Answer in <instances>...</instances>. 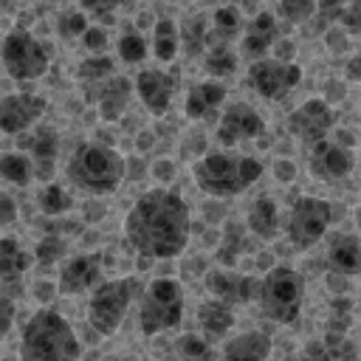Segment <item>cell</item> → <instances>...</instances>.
<instances>
[{"label":"cell","mask_w":361,"mask_h":361,"mask_svg":"<svg viewBox=\"0 0 361 361\" xmlns=\"http://www.w3.org/2000/svg\"><path fill=\"white\" fill-rule=\"evenodd\" d=\"M192 234L189 206L169 189L144 192L124 217V237L135 254L149 259H172L183 254Z\"/></svg>","instance_id":"obj_1"},{"label":"cell","mask_w":361,"mask_h":361,"mask_svg":"<svg viewBox=\"0 0 361 361\" xmlns=\"http://www.w3.org/2000/svg\"><path fill=\"white\" fill-rule=\"evenodd\" d=\"M262 172L265 166L259 158L240 152H209L192 166L197 189L212 197L243 195L248 186H254L262 178Z\"/></svg>","instance_id":"obj_2"},{"label":"cell","mask_w":361,"mask_h":361,"mask_svg":"<svg viewBox=\"0 0 361 361\" xmlns=\"http://www.w3.org/2000/svg\"><path fill=\"white\" fill-rule=\"evenodd\" d=\"M20 353L23 358L31 361H62V358H79L82 347L65 316H59L51 307H39L23 327Z\"/></svg>","instance_id":"obj_3"},{"label":"cell","mask_w":361,"mask_h":361,"mask_svg":"<svg viewBox=\"0 0 361 361\" xmlns=\"http://www.w3.org/2000/svg\"><path fill=\"white\" fill-rule=\"evenodd\" d=\"M127 164L107 144H79L68 161V180L87 195H110L124 180Z\"/></svg>","instance_id":"obj_4"},{"label":"cell","mask_w":361,"mask_h":361,"mask_svg":"<svg viewBox=\"0 0 361 361\" xmlns=\"http://www.w3.org/2000/svg\"><path fill=\"white\" fill-rule=\"evenodd\" d=\"M305 302V279L290 265H274L262 276L259 290V307L262 316L274 324H290L296 322Z\"/></svg>","instance_id":"obj_5"},{"label":"cell","mask_w":361,"mask_h":361,"mask_svg":"<svg viewBox=\"0 0 361 361\" xmlns=\"http://www.w3.org/2000/svg\"><path fill=\"white\" fill-rule=\"evenodd\" d=\"M183 319V288L172 276H158L147 288H141L138 302V324L144 336H158L164 330L178 327Z\"/></svg>","instance_id":"obj_6"},{"label":"cell","mask_w":361,"mask_h":361,"mask_svg":"<svg viewBox=\"0 0 361 361\" xmlns=\"http://www.w3.org/2000/svg\"><path fill=\"white\" fill-rule=\"evenodd\" d=\"M141 282L135 276H121V279H110L102 282L93 293H90V305H87V322L99 336H110L121 327L130 305L135 302V296H141Z\"/></svg>","instance_id":"obj_7"},{"label":"cell","mask_w":361,"mask_h":361,"mask_svg":"<svg viewBox=\"0 0 361 361\" xmlns=\"http://www.w3.org/2000/svg\"><path fill=\"white\" fill-rule=\"evenodd\" d=\"M0 59H3V68L8 71V76L17 79V82H34L51 65V56H48L45 45L25 28H11L3 37Z\"/></svg>","instance_id":"obj_8"},{"label":"cell","mask_w":361,"mask_h":361,"mask_svg":"<svg viewBox=\"0 0 361 361\" xmlns=\"http://www.w3.org/2000/svg\"><path fill=\"white\" fill-rule=\"evenodd\" d=\"M333 220V209L324 197H299L293 206H290V214H288V226H285V234L288 240L296 245V248H310L316 245L327 226Z\"/></svg>","instance_id":"obj_9"},{"label":"cell","mask_w":361,"mask_h":361,"mask_svg":"<svg viewBox=\"0 0 361 361\" xmlns=\"http://www.w3.org/2000/svg\"><path fill=\"white\" fill-rule=\"evenodd\" d=\"M248 82L262 99L279 102L302 82V68L296 62H282L276 56H271V59L259 56L248 68Z\"/></svg>","instance_id":"obj_10"},{"label":"cell","mask_w":361,"mask_h":361,"mask_svg":"<svg viewBox=\"0 0 361 361\" xmlns=\"http://www.w3.org/2000/svg\"><path fill=\"white\" fill-rule=\"evenodd\" d=\"M355 166V158H353V149L338 144V141H327V138H319L313 141L310 152H307V169L316 180H338V178H347Z\"/></svg>","instance_id":"obj_11"},{"label":"cell","mask_w":361,"mask_h":361,"mask_svg":"<svg viewBox=\"0 0 361 361\" xmlns=\"http://www.w3.org/2000/svg\"><path fill=\"white\" fill-rule=\"evenodd\" d=\"M333 124H336V116H333V110H330V104L324 99H307L285 121L288 133L296 135L299 141H307V144L324 138L333 130Z\"/></svg>","instance_id":"obj_12"},{"label":"cell","mask_w":361,"mask_h":361,"mask_svg":"<svg viewBox=\"0 0 361 361\" xmlns=\"http://www.w3.org/2000/svg\"><path fill=\"white\" fill-rule=\"evenodd\" d=\"M206 288L214 299L226 305H248L259 299L262 279L248 276V274H234L231 268H220V271L206 274Z\"/></svg>","instance_id":"obj_13"},{"label":"cell","mask_w":361,"mask_h":361,"mask_svg":"<svg viewBox=\"0 0 361 361\" xmlns=\"http://www.w3.org/2000/svg\"><path fill=\"white\" fill-rule=\"evenodd\" d=\"M45 113V99L37 93H8L0 99V133L20 135L39 121Z\"/></svg>","instance_id":"obj_14"},{"label":"cell","mask_w":361,"mask_h":361,"mask_svg":"<svg viewBox=\"0 0 361 361\" xmlns=\"http://www.w3.org/2000/svg\"><path fill=\"white\" fill-rule=\"evenodd\" d=\"M262 133H265L262 116L245 102H237V104L226 107V113L220 116V124H217V141L223 147H234L240 141H251V138H257Z\"/></svg>","instance_id":"obj_15"},{"label":"cell","mask_w":361,"mask_h":361,"mask_svg":"<svg viewBox=\"0 0 361 361\" xmlns=\"http://www.w3.org/2000/svg\"><path fill=\"white\" fill-rule=\"evenodd\" d=\"M133 99V82L127 76H110L102 85H85V102L99 107L102 121H116L130 107Z\"/></svg>","instance_id":"obj_16"},{"label":"cell","mask_w":361,"mask_h":361,"mask_svg":"<svg viewBox=\"0 0 361 361\" xmlns=\"http://www.w3.org/2000/svg\"><path fill=\"white\" fill-rule=\"evenodd\" d=\"M135 93L141 99V104L152 113V116H164L169 110V102L175 96V79L166 71L158 68H147L135 76Z\"/></svg>","instance_id":"obj_17"},{"label":"cell","mask_w":361,"mask_h":361,"mask_svg":"<svg viewBox=\"0 0 361 361\" xmlns=\"http://www.w3.org/2000/svg\"><path fill=\"white\" fill-rule=\"evenodd\" d=\"M102 259H104V257H102L99 251L73 257V259L59 271V282H56L59 293L73 296V293H85L87 288H93V285L99 282V276H102Z\"/></svg>","instance_id":"obj_18"},{"label":"cell","mask_w":361,"mask_h":361,"mask_svg":"<svg viewBox=\"0 0 361 361\" xmlns=\"http://www.w3.org/2000/svg\"><path fill=\"white\" fill-rule=\"evenodd\" d=\"M20 149L28 152L31 164H34V175L39 180H51L54 175V164H56V155H59V138L51 127H42L37 130L34 135H23L20 133Z\"/></svg>","instance_id":"obj_19"},{"label":"cell","mask_w":361,"mask_h":361,"mask_svg":"<svg viewBox=\"0 0 361 361\" xmlns=\"http://www.w3.org/2000/svg\"><path fill=\"white\" fill-rule=\"evenodd\" d=\"M226 102V87L220 82H197L189 87L186 102H183V113L192 121H203L212 118Z\"/></svg>","instance_id":"obj_20"},{"label":"cell","mask_w":361,"mask_h":361,"mask_svg":"<svg viewBox=\"0 0 361 361\" xmlns=\"http://www.w3.org/2000/svg\"><path fill=\"white\" fill-rule=\"evenodd\" d=\"M279 39V25L274 20L271 11H259L254 14V20L248 23V31L243 37V45H240V54L245 59H259L274 42Z\"/></svg>","instance_id":"obj_21"},{"label":"cell","mask_w":361,"mask_h":361,"mask_svg":"<svg viewBox=\"0 0 361 361\" xmlns=\"http://www.w3.org/2000/svg\"><path fill=\"white\" fill-rule=\"evenodd\" d=\"M327 265L330 271L355 276L361 274V240L355 234H336L327 243Z\"/></svg>","instance_id":"obj_22"},{"label":"cell","mask_w":361,"mask_h":361,"mask_svg":"<svg viewBox=\"0 0 361 361\" xmlns=\"http://www.w3.org/2000/svg\"><path fill=\"white\" fill-rule=\"evenodd\" d=\"M197 324L203 330V336L212 341V338H220L226 336L231 327H234V316H231V305L220 302V299H209L197 307Z\"/></svg>","instance_id":"obj_23"},{"label":"cell","mask_w":361,"mask_h":361,"mask_svg":"<svg viewBox=\"0 0 361 361\" xmlns=\"http://www.w3.org/2000/svg\"><path fill=\"white\" fill-rule=\"evenodd\" d=\"M28 268H31V254L14 237H0V285L20 282Z\"/></svg>","instance_id":"obj_24"},{"label":"cell","mask_w":361,"mask_h":361,"mask_svg":"<svg viewBox=\"0 0 361 361\" xmlns=\"http://www.w3.org/2000/svg\"><path fill=\"white\" fill-rule=\"evenodd\" d=\"M248 231L259 240H274L279 231V212L268 195H259L248 209Z\"/></svg>","instance_id":"obj_25"},{"label":"cell","mask_w":361,"mask_h":361,"mask_svg":"<svg viewBox=\"0 0 361 361\" xmlns=\"http://www.w3.org/2000/svg\"><path fill=\"white\" fill-rule=\"evenodd\" d=\"M268 353H271V338L257 330L240 333L223 344L226 358H268Z\"/></svg>","instance_id":"obj_26"},{"label":"cell","mask_w":361,"mask_h":361,"mask_svg":"<svg viewBox=\"0 0 361 361\" xmlns=\"http://www.w3.org/2000/svg\"><path fill=\"white\" fill-rule=\"evenodd\" d=\"M243 25V14L237 6H220L214 8L212 14V28L206 34V45H214V42H228L231 37H237Z\"/></svg>","instance_id":"obj_27"},{"label":"cell","mask_w":361,"mask_h":361,"mask_svg":"<svg viewBox=\"0 0 361 361\" xmlns=\"http://www.w3.org/2000/svg\"><path fill=\"white\" fill-rule=\"evenodd\" d=\"M248 251V237H245V226L240 223H226L220 245H217V262L226 268H234L240 254Z\"/></svg>","instance_id":"obj_28"},{"label":"cell","mask_w":361,"mask_h":361,"mask_svg":"<svg viewBox=\"0 0 361 361\" xmlns=\"http://www.w3.org/2000/svg\"><path fill=\"white\" fill-rule=\"evenodd\" d=\"M178 48H180V34H178V25L164 17V20H155V28H152V54L161 59V62H172L178 56Z\"/></svg>","instance_id":"obj_29"},{"label":"cell","mask_w":361,"mask_h":361,"mask_svg":"<svg viewBox=\"0 0 361 361\" xmlns=\"http://www.w3.org/2000/svg\"><path fill=\"white\" fill-rule=\"evenodd\" d=\"M0 175L14 186H28L34 178V164L28 152H0Z\"/></svg>","instance_id":"obj_30"},{"label":"cell","mask_w":361,"mask_h":361,"mask_svg":"<svg viewBox=\"0 0 361 361\" xmlns=\"http://www.w3.org/2000/svg\"><path fill=\"white\" fill-rule=\"evenodd\" d=\"M203 65H206V71L212 76H231L237 71V54L226 42H214V45L206 48Z\"/></svg>","instance_id":"obj_31"},{"label":"cell","mask_w":361,"mask_h":361,"mask_svg":"<svg viewBox=\"0 0 361 361\" xmlns=\"http://www.w3.org/2000/svg\"><path fill=\"white\" fill-rule=\"evenodd\" d=\"M71 203H73V200H71L68 189L59 186V183H45V186L39 189V195H37V206H39V212L48 214V217L65 214V212L71 209Z\"/></svg>","instance_id":"obj_32"},{"label":"cell","mask_w":361,"mask_h":361,"mask_svg":"<svg viewBox=\"0 0 361 361\" xmlns=\"http://www.w3.org/2000/svg\"><path fill=\"white\" fill-rule=\"evenodd\" d=\"M178 34H180V42H183V48H186L189 56L203 54V48H206V34H209L206 17H203V14H192V17L180 25Z\"/></svg>","instance_id":"obj_33"},{"label":"cell","mask_w":361,"mask_h":361,"mask_svg":"<svg viewBox=\"0 0 361 361\" xmlns=\"http://www.w3.org/2000/svg\"><path fill=\"white\" fill-rule=\"evenodd\" d=\"M113 76V59L110 56H90L85 62H79L76 68V79L82 85H102Z\"/></svg>","instance_id":"obj_34"},{"label":"cell","mask_w":361,"mask_h":361,"mask_svg":"<svg viewBox=\"0 0 361 361\" xmlns=\"http://www.w3.org/2000/svg\"><path fill=\"white\" fill-rule=\"evenodd\" d=\"M65 251H68L65 237H59V234H45V237L37 243V248H34V259H37L39 265H54V262H59V259L65 257Z\"/></svg>","instance_id":"obj_35"},{"label":"cell","mask_w":361,"mask_h":361,"mask_svg":"<svg viewBox=\"0 0 361 361\" xmlns=\"http://www.w3.org/2000/svg\"><path fill=\"white\" fill-rule=\"evenodd\" d=\"M322 350H324V358H338V361L358 355V347L347 338V333H336V330H327V333H324Z\"/></svg>","instance_id":"obj_36"},{"label":"cell","mask_w":361,"mask_h":361,"mask_svg":"<svg viewBox=\"0 0 361 361\" xmlns=\"http://www.w3.org/2000/svg\"><path fill=\"white\" fill-rule=\"evenodd\" d=\"M353 324V302L347 299V293H336L330 302V319H327V330L336 333H347V327Z\"/></svg>","instance_id":"obj_37"},{"label":"cell","mask_w":361,"mask_h":361,"mask_svg":"<svg viewBox=\"0 0 361 361\" xmlns=\"http://www.w3.org/2000/svg\"><path fill=\"white\" fill-rule=\"evenodd\" d=\"M116 48H118V56H121V62H127V65L144 62V56H147V39H144L141 34H135V31H127V34H121Z\"/></svg>","instance_id":"obj_38"},{"label":"cell","mask_w":361,"mask_h":361,"mask_svg":"<svg viewBox=\"0 0 361 361\" xmlns=\"http://www.w3.org/2000/svg\"><path fill=\"white\" fill-rule=\"evenodd\" d=\"M175 350H178V355H183V358H212V355H214V350L209 347V338H200V336H195V333L180 336V338L175 341Z\"/></svg>","instance_id":"obj_39"},{"label":"cell","mask_w":361,"mask_h":361,"mask_svg":"<svg viewBox=\"0 0 361 361\" xmlns=\"http://www.w3.org/2000/svg\"><path fill=\"white\" fill-rule=\"evenodd\" d=\"M341 8H344V0H316V34H324L330 25L338 23L341 17Z\"/></svg>","instance_id":"obj_40"},{"label":"cell","mask_w":361,"mask_h":361,"mask_svg":"<svg viewBox=\"0 0 361 361\" xmlns=\"http://www.w3.org/2000/svg\"><path fill=\"white\" fill-rule=\"evenodd\" d=\"M276 6L288 23H307L316 11V0H279Z\"/></svg>","instance_id":"obj_41"},{"label":"cell","mask_w":361,"mask_h":361,"mask_svg":"<svg viewBox=\"0 0 361 361\" xmlns=\"http://www.w3.org/2000/svg\"><path fill=\"white\" fill-rule=\"evenodd\" d=\"M87 14L85 11H68L59 17V37L65 39H73V37H82V31L87 28Z\"/></svg>","instance_id":"obj_42"},{"label":"cell","mask_w":361,"mask_h":361,"mask_svg":"<svg viewBox=\"0 0 361 361\" xmlns=\"http://www.w3.org/2000/svg\"><path fill=\"white\" fill-rule=\"evenodd\" d=\"M338 23H341V28H344L347 34H355V37H361V0H353V3H347V6L341 8V17H338Z\"/></svg>","instance_id":"obj_43"},{"label":"cell","mask_w":361,"mask_h":361,"mask_svg":"<svg viewBox=\"0 0 361 361\" xmlns=\"http://www.w3.org/2000/svg\"><path fill=\"white\" fill-rule=\"evenodd\" d=\"M79 6H82V11L85 14H90V17H99V20H107L124 0H76Z\"/></svg>","instance_id":"obj_44"},{"label":"cell","mask_w":361,"mask_h":361,"mask_svg":"<svg viewBox=\"0 0 361 361\" xmlns=\"http://www.w3.org/2000/svg\"><path fill=\"white\" fill-rule=\"evenodd\" d=\"M82 45H85L90 54L104 51V45H107V31L99 28V25H87V28L82 31Z\"/></svg>","instance_id":"obj_45"},{"label":"cell","mask_w":361,"mask_h":361,"mask_svg":"<svg viewBox=\"0 0 361 361\" xmlns=\"http://www.w3.org/2000/svg\"><path fill=\"white\" fill-rule=\"evenodd\" d=\"M347 31L344 28H338V25H330L327 31H324V39H327V51L330 54H344L347 51Z\"/></svg>","instance_id":"obj_46"},{"label":"cell","mask_w":361,"mask_h":361,"mask_svg":"<svg viewBox=\"0 0 361 361\" xmlns=\"http://www.w3.org/2000/svg\"><path fill=\"white\" fill-rule=\"evenodd\" d=\"M11 322H14V302H11V296L0 293V341L11 330Z\"/></svg>","instance_id":"obj_47"},{"label":"cell","mask_w":361,"mask_h":361,"mask_svg":"<svg viewBox=\"0 0 361 361\" xmlns=\"http://www.w3.org/2000/svg\"><path fill=\"white\" fill-rule=\"evenodd\" d=\"M271 172H274V178H276L279 183H290V180L296 178V164L288 161V158H276V161L271 164Z\"/></svg>","instance_id":"obj_48"},{"label":"cell","mask_w":361,"mask_h":361,"mask_svg":"<svg viewBox=\"0 0 361 361\" xmlns=\"http://www.w3.org/2000/svg\"><path fill=\"white\" fill-rule=\"evenodd\" d=\"M17 220V203L8 192L0 189V226H11Z\"/></svg>","instance_id":"obj_49"},{"label":"cell","mask_w":361,"mask_h":361,"mask_svg":"<svg viewBox=\"0 0 361 361\" xmlns=\"http://www.w3.org/2000/svg\"><path fill=\"white\" fill-rule=\"evenodd\" d=\"M149 172H152V178H155L158 183H169V180L175 178V164L166 161V158H158V161L149 166Z\"/></svg>","instance_id":"obj_50"},{"label":"cell","mask_w":361,"mask_h":361,"mask_svg":"<svg viewBox=\"0 0 361 361\" xmlns=\"http://www.w3.org/2000/svg\"><path fill=\"white\" fill-rule=\"evenodd\" d=\"M324 282L333 293H347L350 290V282H347V274H338V271H327L324 274Z\"/></svg>","instance_id":"obj_51"},{"label":"cell","mask_w":361,"mask_h":361,"mask_svg":"<svg viewBox=\"0 0 361 361\" xmlns=\"http://www.w3.org/2000/svg\"><path fill=\"white\" fill-rule=\"evenodd\" d=\"M271 48H274V56H276V59H282V62H293L296 45H293L290 39H276Z\"/></svg>","instance_id":"obj_52"},{"label":"cell","mask_w":361,"mask_h":361,"mask_svg":"<svg viewBox=\"0 0 361 361\" xmlns=\"http://www.w3.org/2000/svg\"><path fill=\"white\" fill-rule=\"evenodd\" d=\"M59 293V288H54L51 282H37V288H34V296L42 302V305H48V302H54V296Z\"/></svg>","instance_id":"obj_53"},{"label":"cell","mask_w":361,"mask_h":361,"mask_svg":"<svg viewBox=\"0 0 361 361\" xmlns=\"http://www.w3.org/2000/svg\"><path fill=\"white\" fill-rule=\"evenodd\" d=\"M347 79L353 82H361V48L353 54V59L347 62Z\"/></svg>","instance_id":"obj_54"},{"label":"cell","mask_w":361,"mask_h":361,"mask_svg":"<svg viewBox=\"0 0 361 361\" xmlns=\"http://www.w3.org/2000/svg\"><path fill=\"white\" fill-rule=\"evenodd\" d=\"M327 99H344V85L341 82H327Z\"/></svg>","instance_id":"obj_55"},{"label":"cell","mask_w":361,"mask_h":361,"mask_svg":"<svg viewBox=\"0 0 361 361\" xmlns=\"http://www.w3.org/2000/svg\"><path fill=\"white\" fill-rule=\"evenodd\" d=\"M135 144H138V149H149V144H152V133H147V130L138 133V141H135Z\"/></svg>","instance_id":"obj_56"},{"label":"cell","mask_w":361,"mask_h":361,"mask_svg":"<svg viewBox=\"0 0 361 361\" xmlns=\"http://www.w3.org/2000/svg\"><path fill=\"white\" fill-rule=\"evenodd\" d=\"M336 141H338V144H344V147H350V144H353V138H350V133H347V130H338Z\"/></svg>","instance_id":"obj_57"},{"label":"cell","mask_w":361,"mask_h":361,"mask_svg":"<svg viewBox=\"0 0 361 361\" xmlns=\"http://www.w3.org/2000/svg\"><path fill=\"white\" fill-rule=\"evenodd\" d=\"M138 25L147 28V25H149V14H141V17H138Z\"/></svg>","instance_id":"obj_58"},{"label":"cell","mask_w":361,"mask_h":361,"mask_svg":"<svg viewBox=\"0 0 361 361\" xmlns=\"http://www.w3.org/2000/svg\"><path fill=\"white\" fill-rule=\"evenodd\" d=\"M268 262H271V257H268V254H259V268H265Z\"/></svg>","instance_id":"obj_59"},{"label":"cell","mask_w":361,"mask_h":361,"mask_svg":"<svg viewBox=\"0 0 361 361\" xmlns=\"http://www.w3.org/2000/svg\"><path fill=\"white\" fill-rule=\"evenodd\" d=\"M355 220H358V231H361V206H358V212H355Z\"/></svg>","instance_id":"obj_60"}]
</instances>
